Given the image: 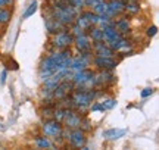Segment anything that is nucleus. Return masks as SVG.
<instances>
[{
	"label": "nucleus",
	"mask_w": 159,
	"mask_h": 150,
	"mask_svg": "<svg viewBox=\"0 0 159 150\" xmlns=\"http://www.w3.org/2000/svg\"><path fill=\"white\" fill-rule=\"evenodd\" d=\"M93 99H94V91L93 90H89V91H78L77 90L75 93L71 94L72 104H74V108H78V109L89 108Z\"/></svg>",
	"instance_id": "f257e3e1"
},
{
	"label": "nucleus",
	"mask_w": 159,
	"mask_h": 150,
	"mask_svg": "<svg viewBox=\"0 0 159 150\" xmlns=\"http://www.w3.org/2000/svg\"><path fill=\"white\" fill-rule=\"evenodd\" d=\"M72 43H74V37H72V34L68 33V31H61V33L55 34V37H53V44H55L57 49H66V47H69Z\"/></svg>",
	"instance_id": "f03ea898"
},
{
	"label": "nucleus",
	"mask_w": 159,
	"mask_h": 150,
	"mask_svg": "<svg viewBox=\"0 0 159 150\" xmlns=\"http://www.w3.org/2000/svg\"><path fill=\"white\" fill-rule=\"evenodd\" d=\"M72 87H74L72 82H69V81H61L59 86L53 90V97L56 99V100H62V99L68 97L69 93L72 91Z\"/></svg>",
	"instance_id": "7ed1b4c3"
},
{
	"label": "nucleus",
	"mask_w": 159,
	"mask_h": 150,
	"mask_svg": "<svg viewBox=\"0 0 159 150\" xmlns=\"http://www.w3.org/2000/svg\"><path fill=\"white\" fill-rule=\"evenodd\" d=\"M43 131H44V134L49 135V137H59V135L62 134V125H61V122L47 121V122H44V125H43Z\"/></svg>",
	"instance_id": "20e7f679"
},
{
	"label": "nucleus",
	"mask_w": 159,
	"mask_h": 150,
	"mask_svg": "<svg viewBox=\"0 0 159 150\" xmlns=\"http://www.w3.org/2000/svg\"><path fill=\"white\" fill-rule=\"evenodd\" d=\"M63 122L66 124V127L68 128H75V130H77V128L81 127L83 119H81V116H80L78 113H75V112H72V110L66 109V115H65Z\"/></svg>",
	"instance_id": "39448f33"
},
{
	"label": "nucleus",
	"mask_w": 159,
	"mask_h": 150,
	"mask_svg": "<svg viewBox=\"0 0 159 150\" xmlns=\"http://www.w3.org/2000/svg\"><path fill=\"white\" fill-rule=\"evenodd\" d=\"M69 141H71V144L77 147V149H81V147H84L85 144V135H84V131L83 130H74L72 133L69 134Z\"/></svg>",
	"instance_id": "423d86ee"
},
{
	"label": "nucleus",
	"mask_w": 159,
	"mask_h": 150,
	"mask_svg": "<svg viewBox=\"0 0 159 150\" xmlns=\"http://www.w3.org/2000/svg\"><path fill=\"white\" fill-rule=\"evenodd\" d=\"M114 81V75L109 71H102L100 74H94L93 77V86L94 87H103L105 84H109Z\"/></svg>",
	"instance_id": "0eeeda50"
},
{
	"label": "nucleus",
	"mask_w": 159,
	"mask_h": 150,
	"mask_svg": "<svg viewBox=\"0 0 159 150\" xmlns=\"http://www.w3.org/2000/svg\"><path fill=\"white\" fill-rule=\"evenodd\" d=\"M94 65L102 71H112L118 64L114 60V58H94Z\"/></svg>",
	"instance_id": "6e6552de"
},
{
	"label": "nucleus",
	"mask_w": 159,
	"mask_h": 150,
	"mask_svg": "<svg viewBox=\"0 0 159 150\" xmlns=\"http://www.w3.org/2000/svg\"><path fill=\"white\" fill-rule=\"evenodd\" d=\"M74 43L77 49L80 52H90L91 50V40L89 38V35H80V37H75L74 38Z\"/></svg>",
	"instance_id": "1a4fd4ad"
},
{
	"label": "nucleus",
	"mask_w": 159,
	"mask_h": 150,
	"mask_svg": "<svg viewBox=\"0 0 159 150\" xmlns=\"http://www.w3.org/2000/svg\"><path fill=\"white\" fill-rule=\"evenodd\" d=\"M102 31H103V41H106L108 44L119 37V33L114 28V24H112V25H105V27H102Z\"/></svg>",
	"instance_id": "9d476101"
},
{
	"label": "nucleus",
	"mask_w": 159,
	"mask_h": 150,
	"mask_svg": "<svg viewBox=\"0 0 159 150\" xmlns=\"http://www.w3.org/2000/svg\"><path fill=\"white\" fill-rule=\"evenodd\" d=\"M44 24H46V28H47V31H49V33H52V34H57V33H61V31H62L63 25L61 22H57L53 16H49L47 19H44Z\"/></svg>",
	"instance_id": "9b49d317"
},
{
	"label": "nucleus",
	"mask_w": 159,
	"mask_h": 150,
	"mask_svg": "<svg viewBox=\"0 0 159 150\" xmlns=\"http://www.w3.org/2000/svg\"><path fill=\"white\" fill-rule=\"evenodd\" d=\"M127 134V130L124 128H112V130H108L103 133V139L106 140H118L121 137H124Z\"/></svg>",
	"instance_id": "f8f14e48"
},
{
	"label": "nucleus",
	"mask_w": 159,
	"mask_h": 150,
	"mask_svg": "<svg viewBox=\"0 0 159 150\" xmlns=\"http://www.w3.org/2000/svg\"><path fill=\"white\" fill-rule=\"evenodd\" d=\"M114 28L119 34H127V33H130V22H128V19H119L114 22Z\"/></svg>",
	"instance_id": "ddd939ff"
},
{
	"label": "nucleus",
	"mask_w": 159,
	"mask_h": 150,
	"mask_svg": "<svg viewBox=\"0 0 159 150\" xmlns=\"http://www.w3.org/2000/svg\"><path fill=\"white\" fill-rule=\"evenodd\" d=\"M89 38H90V40H93V43H97V41H103V31H102V28H97V27H91Z\"/></svg>",
	"instance_id": "4468645a"
},
{
	"label": "nucleus",
	"mask_w": 159,
	"mask_h": 150,
	"mask_svg": "<svg viewBox=\"0 0 159 150\" xmlns=\"http://www.w3.org/2000/svg\"><path fill=\"white\" fill-rule=\"evenodd\" d=\"M75 25H77V27H80V28L81 29H90L91 27H93V25H91L90 24V21H89V19H87V18L85 16H83V15H78V16L75 18Z\"/></svg>",
	"instance_id": "2eb2a0df"
},
{
	"label": "nucleus",
	"mask_w": 159,
	"mask_h": 150,
	"mask_svg": "<svg viewBox=\"0 0 159 150\" xmlns=\"http://www.w3.org/2000/svg\"><path fill=\"white\" fill-rule=\"evenodd\" d=\"M37 9H39V3H37V2L34 0V2H33V3H30L28 7L25 9V12H24L22 18H24V19H28L30 16H33L35 12H37Z\"/></svg>",
	"instance_id": "dca6fc26"
},
{
	"label": "nucleus",
	"mask_w": 159,
	"mask_h": 150,
	"mask_svg": "<svg viewBox=\"0 0 159 150\" xmlns=\"http://www.w3.org/2000/svg\"><path fill=\"white\" fill-rule=\"evenodd\" d=\"M93 12L96 15H105L108 12V3L106 2H97L96 5L93 6Z\"/></svg>",
	"instance_id": "f3484780"
},
{
	"label": "nucleus",
	"mask_w": 159,
	"mask_h": 150,
	"mask_svg": "<svg viewBox=\"0 0 159 150\" xmlns=\"http://www.w3.org/2000/svg\"><path fill=\"white\" fill-rule=\"evenodd\" d=\"M35 144H37V147H39V149L47 150V149H50L52 143L47 139H46V137H39V139L35 140Z\"/></svg>",
	"instance_id": "a211bd4d"
},
{
	"label": "nucleus",
	"mask_w": 159,
	"mask_h": 150,
	"mask_svg": "<svg viewBox=\"0 0 159 150\" xmlns=\"http://www.w3.org/2000/svg\"><path fill=\"white\" fill-rule=\"evenodd\" d=\"M81 15H83V16H85V18H87V19L90 21V24H91V25H93V27L99 24V15H96L94 12H83Z\"/></svg>",
	"instance_id": "6ab92c4d"
},
{
	"label": "nucleus",
	"mask_w": 159,
	"mask_h": 150,
	"mask_svg": "<svg viewBox=\"0 0 159 150\" xmlns=\"http://www.w3.org/2000/svg\"><path fill=\"white\" fill-rule=\"evenodd\" d=\"M65 115H66V109H63V108H59V109L53 110V118L56 119V122H63Z\"/></svg>",
	"instance_id": "aec40b11"
},
{
	"label": "nucleus",
	"mask_w": 159,
	"mask_h": 150,
	"mask_svg": "<svg viewBox=\"0 0 159 150\" xmlns=\"http://www.w3.org/2000/svg\"><path fill=\"white\" fill-rule=\"evenodd\" d=\"M140 11V5L137 2H130V3H125V12L128 13H137Z\"/></svg>",
	"instance_id": "412c9836"
},
{
	"label": "nucleus",
	"mask_w": 159,
	"mask_h": 150,
	"mask_svg": "<svg viewBox=\"0 0 159 150\" xmlns=\"http://www.w3.org/2000/svg\"><path fill=\"white\" fill-rule=\"evenodd\" d=\"M9 19H11V11L9 9H0V24H6L9 22Z\"/></svg>",
	"instance_id": "4be33fe9"
},
{
	"label": "nucleus",
	"mask_w": 159,
	"mask_h": 150,
	"mask_svg": "<svg viewBox=\"0 0 159 150\" xmlns=\"http://www.w3.org/2000/svg\"><path fill=\"white\" fill-rule=\"evenodd\" d=\"M102 106H103V109L105 110H111L112 108L116 106V100H115V99H108V100L102 102Z\"/></svg>",
	"instance_id": "5701e85b"
},
{
	"label": "nucleus",
	"mask_w": 159,
	"mask_h": 150,
	"mask_svg": "<svg viewBox=\"0 0 159 150\" xmlns=\"http://www.w3.org/2000/svg\"><path fill=\"white\" fill-rule=\"evenodd\" d=\"M71 34H72V37H80V35H84L85 33H84V29H81L80 27H77V25H72V31H71Z\"/></svg>",
	"instance_id": "b1692460"
},
{
	"label": "nucleus",
	"mask_w": 159,
	"mask_h": 150,
	"mask_svg": "<svg viewBox=\"0 0 159 150\" xmlns=\"http://www.w3.org/2000/svg\"><path fill=\"white\" fill-rule=\"evenodd\" d=\"M153 93H155V90L152 88V87H149V88H144V90H142L140 96H142L143 99H146V97H149V96H152Z\"/></svg>",
	"instance_id": "393cba45"
},
{
	"label": "nucleus",
	"mask_w": 159,
	"mask_h": 150,
	"mask_svg": "<svg viewBox=\"0 0 159 150\" xmlns=\"http://www.w3.org/2000/svg\"><path fill=\"white\" fill-rule=\"evenodd\" d=\"M90 109L93 110V112H105V109H103L102 103H94V104H91Z\"/></svg>",
	"instance_id": "a878e982"
},
{
	"label": "nucleus",
	"mask_w": 159,
	"mask_h": 150,
	"mask_svg": "<svg viewBox=\"0 0 159 150\" xmlns=\"http://www.w3.org/2000/svg\"><path fill=\"white\" fill-rule=\"evenodd\" d=\"M71 2V5L74 6V7H77V9H80L81 6H84V0H69Z\"/></svg>",
	"instance_id": "bb28decb"
},
{
	"label": "nucleus",
	"mask_w": 159,
	"mask_h": 150,
	"mask_svg": "<svg viewBox=\"0 0 159 150\" xmlns=\"http://www.w3.org/2000/svg\"><path fill=\"white\" fill-rule=\"evenodd\" d=\"M156 33H158V28H156L155 25H152V27H149V29H148V37H153V35H156Z\"/></svg>",
	"instance_id": "cd10ccee"
},
{
	"label": "nucleus",
	"mask_w": 159,
	"mask_h": 150,
	"mask_svg": "<svg viewBox=\"0 0 159 150\" xmlns=\"http://www.w3.org/2000/svg\"><path fill=\"white\" fill-rule=\"evenodd\" d=\"M12 2H13V0H0V9L7 7L9 5H12Z\"/></svg>",
	"instance_id": "c85d7f7f"
},
{
	"label": "nucleus",
	"mask_w": 159,
	"mask_h": 150,
	"mask_svg": "<svg viewBox=\"0 0 159 150\" xmlns=\"http://www.w3.org/2000/svg\"><path fill=\"white\" fill-rule=\"evenodd\" d=\"M6 75H7V71H3V72H2V75H0V82H2V84H5Z\"/></svg>",
	"instance_id": "c756f323"
},
{
	"label": "nucleus",
	"mask_w": 159,
	"mask_h": 150,
	"mask_svg": "<svg viewBox=\"0 0 159 150\" xmlns=\"http://www.w3.org/2000/svg\"><path fill=\"white\" fill-rule=\"evenodd\" d=\"M80 150H91V149H89V147H85V146H84V147H81Z\"/></svg>",
	"instance_id": "7c9ffc66"
}]
</instances>
